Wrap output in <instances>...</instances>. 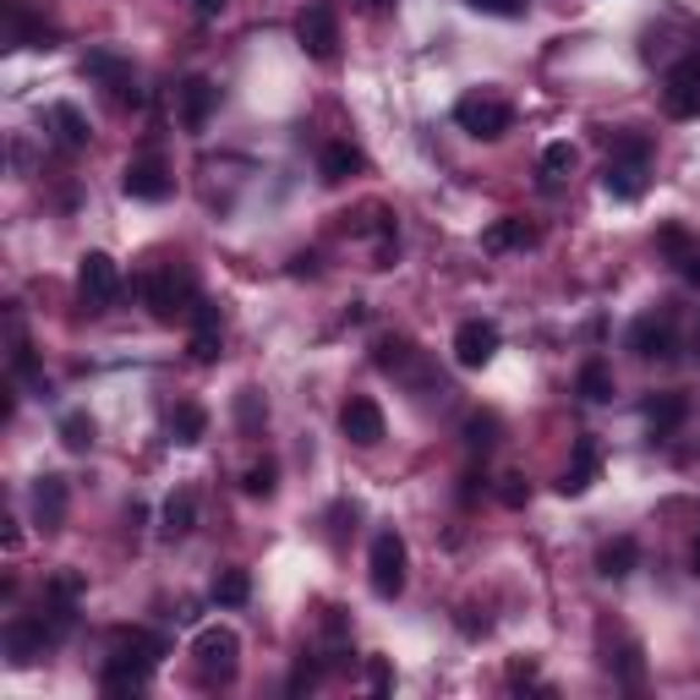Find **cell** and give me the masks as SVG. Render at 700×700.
I'll return each instance as SVG.
<instances>
[{"label":"cell","mask_w":700,"mask_h":700,"mask_svg":"<svg viewBox=\"0 0 700 700\" xmlns=\"http://www.w3.org/2000/svg\"><path fill=\"white\" fill-rule=\"evenodd\" d=\"M159 657H165V640L148 635V630H116L110 640V662H105V690L110 696H137L142 684H148V673L159 668Z\"/></svg>","instance_id":"cell-1"},{"label":"cell","mask_w":700,"mask_h":700,"mask_svg":"<svg viewBox=\"0 0 700 700\" xmlns=\"http://www.w3.org/2000/svg\"><path fill=\"white\" fill-rule=\"evenodd\" d=\"M645 181H651V142H645V137H619L613 154H608V170H602L608 197L635 203L640 191H645Z\"/></svg>","instance_id":"cell-2"},{"label":"cell","mask_w":700,"mask_h":700,"mask_svg":"<svg viewBox=\"0 0 700 700\" xmlns=\"http://www.w3.org/2000/svg\"><path fill=\"white\" fill-rule=\"evenodd\" d=\"M191 662H197V679L203 684H230L236 668H241V635L214 624V630H197L191 640Z\"/></svg>","instance_id":"cell-3"},{"label":"cell","mask_w":700,"mask_h":700,"mask_svg":"<svg viewBox=\"0 0 700 700\" xmlns=\"http://www.w3.org/2000/svg\"><path fill=\"white\" fill-rule=\"evenodd\" d=\"M142 296H148V313L159 323L181 318V313H191L197 307V285H191L187 268H148V279H142Z\"/></svg>","instance_id":"cell-4"},{"label":"cell","mask_w":700,"mask_h":700,"mask_svg":"<svg viewBox=\"0 0 700 700\" xmlns=\"http://www.w3.org/2000/svg\"><path fill=\"white\" fill-rule=\"evenodd\" d=\"M405 564H411V553H405V536H400V531H378V536H373V553H367V580H373V597L394 602V597L405 591Z\"/></svg>","instance_id":"cell-5"},{"label":"cell","mask_w":700,"mask_h":700,"mask_svg":"<svg viewBox=\"0 0 700 700\" xmlns=\"http://www.w3.org/2000/svg\"><path fill=\"white\" fill-rule=\"evenodd\" d=\"M454 127L465 137H476V142H493V137H504L514 127V110L504 99H493V93H465L454 105Z\"/></svg>","instance_id":"cell-6"},{"label":"cell","mask_w":700,"mask_h":700,"mask_svg":"<svg viewBox=\"0 0 700 700\" xmlns=\"http://www.w3.org/2000/svg\"><path fill=\"white\" fill-rule=\"evenodd\" d=\"M296 45L313 56V61H334L339 56V17L328 0H313L296 11Z\"/></svg>","instance_id":"cell-7"},{"label":"cell","mask_w":700,"mask_h":700,"mask_svg":"<svg viewBox=\"0 0 700 700\" xmlns=\"http://www.w3.org/2000/svg\"><path fill=\"white\" fill-rule=\"evenodd\" d=\"M77 296H82L93 313H105V307L121 296V263L110 253H82V263H77Z\"/></svg>","instance_id":"cell-8"},{"label":"cell","mask_w":700,"mask_h":700,"mask_svg":"<svg viewBox=\"0 0 700 700\" xmlns=\"http://www.w3.org/2000/svg\"><path fill=\"white\" fill-rule=\"evenodd\" d=\"M82 71H88L93 82H105L116 105H131V110L142 105V88H137V71H131V61L121 56V50H88V56H82Z\"/></svg>","instance_id":"cell-9"},{"label":"cell","mask_w":700,"mask_h":700,"mask_svg":"<svg viewBox=\"0 0 700 700\" xmlns=\"http://www.w3.org/2000/svg\"><path fill=\"white\" fill-rule=\"evenodd\" d=\"M499 345H504V334H499L493 318H465L454 328V362H460L465 373H482V367L499 356Z\"/></svg>","instance_id":"cell-10"},{"label":"cell","mask_w":700,"mask_h":700,"mask_svg":"<svg viewBox=\"0 0 700 700\" xmlns=\"http://www.w3.org/2000/svg\"><path fill=\"white\" fill-rule=\"evenodd\" d=\"M339 433H345L356 448H378L383 433H388L383 405H378V400H367V394H351V400L339 405Z\"/></svg>","instance_id":"cell-11"},{"label":"cell","mask_w":700,"mask_h":700,"mask_svg":"<svg viewBox=\"0 0 700 700\" xmlns=\"http://www.w3.org/2000/svg\"><path fill=\"white\" fill-rule=\"evenodd\" d=\"M662 105H668V116H679V121H696L700 116V50H690L684 61L668 71Z\"/></svg>","instance_id":"cell-12"},{"label":"cell","mask_w":700,"mask_h":700,"mask_svg":"<svg viewBox=\"0 0 700 700\" xmlns=\"http://www.w3.org/2000/svg\"><path fill=\"white\" fill-rule=\"evenodd\" d=\"M121 191L137 197V203H165L176 191V181H170V170H165L159 154H142V159H131L127 170H121Z\"/></svg>","instance_id":"cell-13"},{"label":"cell","mask_w":700,"mask_h":700,"mask_svg":"<svg viewBox=\"0 0 700 700\" xmlns=\"http://www.w3.org/2000/svg\"><path fill=\"white\" fill-rule=\"evenodd\" d=\"M28 504H33V520H39L45 531H61V525H66V504H71V487H66V476H56V471L33 476V493H28Z\"/></svg>","instance_id":"cell-14"},{"label":"cell","mask_w":700,"mask_h":700,"mask_svg":"<svg viewBox=\"0 0 700 700\" xmlns=\"http://www.w3.org/2000/svg\"><path fill=\"white\" fill-rule=\"evenodd\" d=\"M630 351H635L640 362L673 356V318H668V313H645V318H635V328H630Z\"/></svg>","instance_id":"cell-15"},{"label":"cell","mask_w":700,"mask_h":700,"mask_svg":"<svg viewBox=\"0 0 700 700\" xmlns=\"http://www.w3.org/2000/svg\"><path fill=\"white\" fill-rule=\"evenodd\" d=\"M45 645H56L50 624H45V613H39V619H11V630H6V651H11V662H17V668L39 662V657H45Z\"/></svg>","instance_id":"cell-16"},{"label":"cell","mask_w":700,"mask_h":700,"mask_svg":"<svg viewBox=\"0 0 700 700\" xmlns=\"http://www.w3.org/2000/svg\"><path fill=\"white\" fill-rule=\"evenodd\" d=\"M0 17H6V50H50L45 39V22H33L28 0H0Z\"/></svg>","instance_id":"cell-17"},{"label":"cell","mask_w":700,"mask_h":700,"mask_svg":"<svg viewBox=\"0 0 700 700\" xmlns=\"http://www.w3.org/2000/svg\"><path fill=\"white\" fill-rule=\"evenodd\" d=\"M597 471H602V444H597V438H580V444H574V460L564 465V476H559V493H564V499H580V493L597 482Z\"/></svg>","instance_id":"cell-18"},{"label":"cell","mask_w":700,"mask_h":700,"mask_svg":"<svg viewBox=\"0 0 700 700\" xmlns=\"http://www.w3.org/2000/svg\"><path fill=\"white\" fill-rule=\"evenodd\" d=\"M214 110H219V88H214L208 77H187V82H181V127L203 131L214 121Z\"/></svg>","instance_id":"cell-19"},{"label":"cell","mask_w":700,"mask_h":700,"mask_svg":"<svg viewBox=\"0 0 700 700\" xmlns=\"http://www.w3.org/2000/svg\"><path fill=\"white\" fill-rule=\"evenodd\" d=\"M367 170V154L356 148V142H328L318 159V176L328 187H339V181H351V176H362Z\"/></svg>","instance_id":"cell-20"},{"label":"cell","mask_w":700,"mask_h":700,"mask_svg":"<svg viewBox=\"0 0 700 700\" xmlns=\"http://www.w3.org/2000/svg\"><path fill=\"white\" fill-rule=\"evenodd\" d=\"M45 127H50V137H56L61 148H71V154L88 148V137H93V131H88V116H82L77 105H50V110H45Z\"/></svg>","instance_id":"cell-21"},{"label":"cell","mask_w":700,"mask_h":700,"mask_svg":"<svg viewBox=\"0 0 700 700\" xmlns=\"http://www.w3.org/2000/svg\"><path fill=\"white\" fill-rule=\"evenodd\" d=\"M191 525H197V493L181 487V493H170L165 510H159V536H165V542H181V536H191Z\"/></svg>","instance_id":"cell-22"},{"label":"cell","mask_w":700,"mask_h":700,"mask_svg":"<svg viewBox=\"0 0 700 700\" xmlns=\"http://www.w3.org/2000/svg\"><path fill=\"white\" fill-rule=\"evenodd\" d=\"M635 564H640L635 536H613V542L597 553V574H602V580H624V574H635Z\"/></svg>","instance_id":"cell-23"},{"label":"cell","mask_w":700,"mask_h":700,"mask_svg":"<svg viewBox=\"0 0 700 700\" xmlns=\"http://www.w3.org/2000/svg\"><path fill=\"white\" fill-rule=\"evenodd\" d=\"M684 416H690V400H684V394H657V400H645V427H651L657 438L673 433Z\"/></svg>","instance_id":"cell-24"},{"label":"cell","mask_w":700,"mask_h":700,"mask_svg":"<svg viewBox=\"0 0 700 700\" xmlns=\"http://www.w3.org/2000/svg\"><path fill=\"white\" fill-rule=\"evenodd\" d=\"M482 247H487V253H520V247H536V230L510 214V219H499V225L482 236Z\"/></svg>","instance_id":"cell-25"},{"label":"cell","mask_w":700,"mask_h":700,"mask_svg":"<svg viewBox=\"0 0 700 700\" xmlns=\"http://www.w3.org/2000/svg\"><path fill=\"white\" fill-rule=\"evenodd\" d=\"M203 433H208V411L203 405H176L170 411V444L191 448V444H203Z\"/></svg>","instance_id":"cell-26"},{"label":"cell","mask_w":700,"mask_h":700,"mask_svg":"<svg viewBox=\"0 0 700 700\" xmlns=\"http://www.w3.org/2000/svg\"><path fill=\"white\" fill-rule=\"evenodd\" d=\"M373 362H378L383 373H411L416 367V345L405 334H383L378 345H373Z\"/></svg>","instance_id":"cell-27"},{"label":"cell","mask_w":700,"mask_h":700,"mask_svg":"<svg viewBox=\"0 0 700 700\" xmlns=\"http://www.w3.org/2000/svg\"><path fill=\"white\" fill-rule=\"evenodd\" d=\"M56 438H61V448H71V454H88L93 438H99V427H93V416H88V411H66L61 427H56Z\"/></svg>","instance_id":"cell-28"},{"label":"cell","mask_w":700,"mask_h":700,"mask_svg":"<svg viewBox=\"0 0 700 700\" xmlns=\"http://www.w3.org/2000/svg\"><path fill=\"white\" fill-rule=\"evenodd\" d=\"M574 388H580V400L608 405V400H613V367H608V362H585L580 378H574Z\"/></svg>","instance_id":"cell-29"},{"label":"cell","mask_w":700,"mask_h":700,"mask_svg":"<svg viewBox=\"0 0 700 700\" xmlns=\"http://www.w3.org/2000/svg\"><path fill=\"white\" fill-rule=\"evenodd\" d=\"M253 597V574L247 570H219L214 574V602L219 608H241Z\"/></svg>","instance_id":"cell-30"},{"label":"cell","mask_w":700,"mask_h":700,"mask_svg":"<svg viewBox=\"0 0 700 700\" xmlns=\"http://www.w3.org/2000/svg\"><path fill=\"white\" fill-rule=\"evenodd\" d=\"M542 187H559V181H570V170H574V148L570 142H548L542 148Z\"/></svg>","instance_id":"cell-31"},{"label":"cell","mask_w":700,"mask_h":700,"mask_svg":"<svg viewBox=\"0 0 700 700\" xmlns=\"http://www.w3.org/2000/svg\"><path fill=\"white\" fill-rule=\"evenodd\" d=\"M499 416L493 411H476V416H465V448H476V454H487V448L499 444Z\"/></svg>","instance_id":"cell-32"},{"label":"cell","mask_w":700,"mask_h":700,"mask_svg":"<svg viewBox=\"0 0 700 700\" xmlns=\"http://www.w3.org/2000/svg\"><path fill=\"white\" fill-rule=\"evenodd\" d=\"M241 493H247V499H274V493H279V465H274V460H257V465H247V476H241Z\"/></svg>","instance_id":"cell-33"},{"label":"cell","mask_w":700,"mask_h":700,"mask_svg":"<svg viewBox=\"0 0 700 700\" xmlns=\"http://www.w3.org/2000/svg\"><path fill=\"white\" fill-rule=\"evenodd\" d=\"M263 422H268V405H263V394H257V388H241V394H236V427L253 438V433H263Z\"/></svg>","instance_id":"cell-34"},{"label":"cell","mask_w":700,"mask_h":700,"mask_svg":"<svg viewBox=\"0 0 700 700\" xmlns=\"http://www.w3.org/2000/svg\"><path fill=\"white\" fill-rule=\"evenodd\" d=\"M608 668H613V673L635 690V684H640V645H635V640H624V645H619V657H608Z\"/></svg>","instance_id":"cell-35"},{"label":"cell","mask_w":700,"mask_h":700,"mask_svg":"<svg viewBox=\"0 0 700 700\" xmlns=\"http://www.w3.org/2000/svg\"><path fill=\"white\" fill-rule=\"evenodd\" d=\"M313 684H318V662H307V657H302V662H296V673H290V690L302 696V690H313Z\"/></svg>","instance_id":"cell-36"},{"label":"cell","mask_w":700,"mask_h":700,"mask_svg":"<svg viewBox=\"0 0 700 700\" xmlns=\"http://www.w3.org/2000/svg\"><path fill=\"white\" fill-rule=\"evenodd\" d=\"M476 11H487V17H514L520 11V0H471Z\"/></svg>","instance_id":"cell-37"},{"label":"cell","mask_w":700,"mask_h":700,"mask_svg":"<svg viewBox=\"0 0 700 700\" xmlns=\"http://www.w3.org/2000/svg\"><path fill=\"white\" fill-rule=\"evenodd\" d=\"M290 274H296V279H313V274H318V253H296L290 257Z\"/></svg>","instance_id":"cell-38"},{"label":"cell","mask_w":700,"mask_h":700,"mask_svg":"<svg viewBox=\"0 0 700 700\" xmlns=\"http://www.w3.org/2000/svg\"><path fill=\"white\" fill-rule=\"evenodd\" d=\"M510 684L520 690V684H536V662L525 657V662H510Z\"/></svg>","instance_id":"cell-39"},{"label":"cell","mask_w":700,"mask_h":700,"mask_svg":"<svg viewBox=\"0 0 700 700\" xmlns=\"http://www.w3.org/2000/svg\"><path fill=\"white\" fill-rule=\"evenodd\" d=\"M373 690H394V673H388V662H383V657H373Z\"/></svg>","instance_id":"cell-40"},{"label":"cell","mask_w":700,"mask_h":700,"mask_svg":"<svg viewBox=\"0 0 700 700\" xmlns=\"http://www.w3.org/2000/svg\"><path fill=\"white\" fill-rule=\"evenodd\" d=\"M679 263H684V279H690V285H700V247H696V253H684Z\"/></svg>","instance_id":"cell-41"},{"label":"cell","mask_w":700,"mask_h":700,"mask_svg":"<svg viewBox=\"0 0 700 700\" xmlns=\"http://www.w3.org/2000/svg\"><path fill=\"white\" fill-rule=\"evenodd\" d=\"M504 504H514V510L525 504V487H520V476H510V482H504Z\"/></svg>","instance_id":"cell-42"},{"label":"cell","mask_w":700,"mask_h":700,"mask_svg":"<svg viewBox=\"0 0 700 700\" xmlns=\"http://www.w3.org/2000/svg\"><path fill=\"white\" fill-rule=\"evenodd\" d=\"M191 6H197V17H219L230 0H191Z\"/></svg>","instance_id":"cell-43"},{"label":"cell","mask_w":700,"mask_h":700,"mask_svg":"<svg viewBox=\"0 0 700 700\" xmlns=\"http://www.w3.org/2000/svg\"><path fill=\"white\" fill-rule=\"evenodd\" d=\"M362 6H367V11H383V6H388V0H362Z\"/></svg>","instance_id":"cell-44"},{"label":"cell","mask_w":700,"mask_h":700,"mask_svg":"<svg viewBox=\"0 0 700 700\" xmlns=\"http://www.w3.org/2000/svg\"><path fill=\"white\" fill-rule=\"evenodd\" d=\"M690 564H696V574H700V536H696V553H690Z\"/></svg>","instance_id":"cell-45"}]
</instances>
